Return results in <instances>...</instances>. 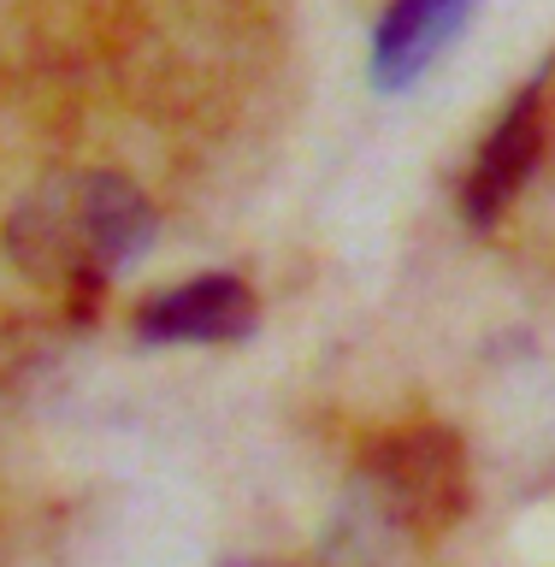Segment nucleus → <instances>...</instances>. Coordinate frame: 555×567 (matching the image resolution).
Returning <instances> with one entry per match:
<instances>
[{
	"label": "nucleus",
	"mask_w": 555,
	"mask_h": 567,
	"mask_svg": "<svg viewBox=\"0 0 555 567\" xmlns=\"http://www.w3.org/2000/svg\"><path fill=\"white\" fill-rule=\"evenodd\" d=\"M154 207L119 172H65L35 184L7 219V255L42 284H101L106 272L148 255Z\"/></svg>",
	"instance_id": "f257e3e1"
},
{
	"label": "nucleus",
	"mask_w": 555,
	"mask_h": 567,
	"mask_svg": "<svg viewBox=\"0 0 555 567\" xmlns=\"http://www.w3.org/2000/svg\"><path fill=\"white\" fill-rule=\"evenodd\" d=\"M467 503V455L455 432L414 425L384 437L361 473V508H372L390 532H438Z\"/></svg>",
	"instance_id": "f03ea898"
},
{
	"label": "nucleus",
	"mask_w": 555,
	"mask_h": 567,
	"mask_svg": "<svg viewBox=\"0 0 555 567\" xmlns=\"http://www.w3.org/2000/svg\"><path fill=\"white\" fill-rule=\"evenodd\" d=\"M479 0H390L372 30L367 78L379 95H402L443 60V48L473 24Z\"/></svg>",
	"instance_id": "7ed1b4c3"
},
{
	"label": "nucleus",
	"mask_w": 555,
	"mask_h": 567,
	"mask_svg": "<svg viewBox=\"0 0 555 567\" xmlns=\"http://www.w3.org/2000/svg\"><path fill=\"white\" fill-rule=\"evenodd\" d=\"M248 331H255V296L230 272L189 278L136 313L142 343H237Z\"/></svg>",
	"instance_id": "20e7f679"
},
{
	"label": "nucleus",
	"mask_w": 555,
	"mask_h": 567,
	"mask_svg": "<svg viewBox=\"0 0 555 567\" xmlns=\"http://www.w3.org/2000/svg\"><path fill=\"white\" fill-rule=\"evenodd\" d=\"M538 154H544V124H538V83H532L526 95L503 113V124L485 136L467 184H461V213H467V225L491 230L496 213H503L514 195H521V184L532 177Z\"/></svg>",
	"instance_id": "39448f33"
},
{
	"label": "nucleus",
	"mask_w": 555,
	"mask_h": 567,
	"mask_svg": "<svg viewBox=\"0 0 555 567\" xmlns=\"http://www.w3.org/2000/svg\"><path fill=\"white\" fill-rule=\"evenodd\" d=\"M225 567H266V561H225Z\"/></svg>",
	"instance_id": "423d86ee"
}]
</instances>
